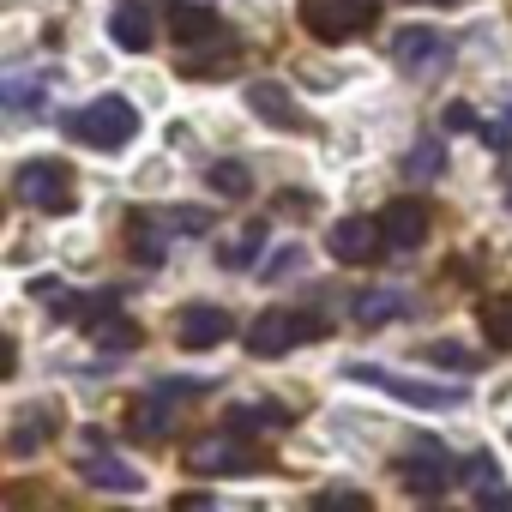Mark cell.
I'll return each instance as SVG.
<instances>
[{"label":"cell","instance_id":"9a60e30c","mask_svg":"<svg viewBox=\"0 0 512 512\" xmlns=\"http://www.w3.org/2000/svg\"><path fill=\"white\" fill-rule=\"evenodd\" d=\"M410 314V296L404 290H362L356 302H350V320L362 326V332H380V326H392V320H404Z\"/></svg>","mask_w":512,"mask_h":512},{"label":"cell","instance_id":"d6986e66","mask_svg":"<svg viewBox=\"0 0 512 512\" xmlns=\"http://www.w3.org/2000/svg\"><path fill=\"white\" fill-rule=\"evenodd\" d=\"M43 91H49V79H43V73H31V67H13V73H7V85H0L7 109H19V115H31V109L43 103Z\"/></svg>","mask_w":512,"mask_h":512},{"label":"cell","instance_id":"cb8c5ba5","mask_svg":"<svg viewBox=\"0 0 512 512\" xmlns=\"http://www.w3.org/2000/svg\"><path fill=\"white\" fill-rule=\"evenodd\" d=\"M241 434H260V428H290V410L284 404H235L229 410Z\"/></svg>","mask_w":512,"mask_h":512},{"label":"cell","instance_id":"4316f807","mask_svg":"<svg viewBox=\"0 0 512 512\" xmlns=\"http://www.w3.org/2000/svg\"><path fill=\"white\" fill-rule=\"evenodd\" d=\"M260 241H266V229H260V223H253V229H241V235L223 247V266H247L253 253H260Z\"/></svg>","mask_w":512,"mask_h":512},{"label":"cell","instance_id":"5bb4252c","mask_svg":"<svg viewBox=\"0 0 512 512\" xmlns=\"http://www.w3.org/2000/svg\"><path fill=\"white\" fill-rule=\"evenodd\" d=\"M79 476H85L91 488H109V494H139V488H145V476H139L133 464H121L115 452H97V446L79 458Z\"/></svg>","mask_w":512,"mask_h":512},{"label":"cell","instance_id":"83f0119b","mask_svg":"<svg viewBox=\"0 0 512 512\" xmlns=\"http://www.w3.org/2000/svg\"><path fill=\"white\" fill-rule=\"evenodd\" d=\"M296 272H302V247L290 241V247H278V253H272V266H266L260 278H266V284H284V278H296Z\"/></svg>","mask_w":512,"mask_h":512},{"label":"cell","instance_id":"44dd1931","mask_svg":"<svg viewBox=\"0 0 512 512\" xmlns=\"http://www.w3.org/2000/svg\"><path fill=\"white\" fill-rule=\"evenodd\" d=\"M211 193H223V199H247L253 193V169L247 163H235V157H223V163H211Z\"/></svg>","mask_w":512,"mask_h":512},{"label":"cell","instance_id":"5b68a950","mask_svg":"<svg viewBox=\"0 0 512 512\" xmlns=\"http://www.w3.org/2000/svg\"><path fill=\"white\" fill-rule=\"evenodd\" d=\"M374 25V0H302V31L320 43H356Z\"/></svg>","mask_w":512,"mask_h":512},{"label":"cell","instance_id":"7c38bea8","mask_svg":"<svg viewBox=\"0 0 512 512\" xmlns=\"http://www.w3.org/2000/svg\"><path fill=\"white\" fill-rule=\"evenodd\" d=\"M428 205L422 199H392L386 211H380V229H386V241L398 247V253H410V247H422L428 241Z\"/></svg>","mask_w":512,"mask_h":512},{"label":"cell","instance_id":"603a6c76","mask_svg":"<svg viewBox=\"0 0 512 512\" xmlns=\"http://www.w3.org/2000/svg\"><path fill=\"white\" fill-rule=\"evenodd\" d=\"M169 422H175V410H169V398H157V392H145V398H139V410H133V428H139L145 440H163V434H169Z\"/></svg>","mask_w":512,"mask_h":512},{"label":"cell","instance_id":"30bf717a","mask_svg":"<svg viewBox=\"0 0 512 512\" xmlns=\"http://www.w3.org/2000/svg\"><path fill=\"white\" fill-rule=\"evenodd\" d=\"M247 109L260 115L266 127H278V133H308L302 103H296L290 85H278V79H247Z\"/></svg>","mask_w":512,"mask_h":512},{"label":"cell","instance_id":"484cf974","mask_svg":"<svg viewBox=\"0 0 512 512\" xmlns=\"http://www.w3.org/2000/svg\"><path fill=\"white\" fill-rule=\"evenodd\" d=\"M458 482H470L476 494H488V500H506V488H500V476H494V458L488 452H476V458H464V476Z\"/></svg>","mask_w":512,"mask_h":512},{"label":"cell","instance_id":"e0dca14e","mask_svg":"<svg viewBox=\"0 0 512 512\" xmlns=\"http://www.w3.org/2000/svg\"><path fill=\"white\" fill-rule=\"evenodd\" d=\"M175 37H181V49H199V43H217L223 37V25H217V13L211 7H175Z\"/></svg>","mask_w":512,"mask_h":512},{"label":"cell","instance_id":"ba28073f","mask_svg":"<svg viewBox=\"0 0 512 512\" xmlns=\"http://www.w3.org/2000/svg\"><path fill=\"white\" fill-rule=\"evenodd\" d=\"M380 247H392L386 229H380V217H338L326 229V253H332L338 266H374Z\"/></svg>","mask_w":512,"mask_h":512},{"label":"cell","instance_id":"9c48e42d","mask_svg":"<svg viewBox=\"0 0 512 512\" xmlns=\"http://www.w3.org/2000/svg\"><path fill=\"white\" fill-rule=\"evenodd\" d=\"M187 464L199 476H241V470H253V452H247L241 428H229V434H199L187 446Z\"/></svg>","mask_w":512,"mask_h":512},{"label":"cell","instance_id":"d4e9b609","mask_svg":"<svg viewBox=\"0 0 512 512\" xmlns=\"http://www.w3.org/2000/svg\"><path fill=\"white\" fill-rule=\"evenodd\" d=\"M127 247H133V260L157 266V260H163V223H157V217H133V235H127Z\"/></svg>","mask_w":512,"mask_h":512},{"label":"cell","instance_id":"ac0fdd59","mask_svg":"<svg viewBox=\"0 0 512 512\" xmlns=\"http://www.w3.org/2000/svg\"><path fill=\"white\" fill-rule=\"evenodd\" d=\"M404 175H410V181H440V175H446V145H440L434 133H422V139L404 151Z\"/></svg>","mask_w":512,"mask_h":512},{"label":"cell","instance_id":"d6a6232c","mask_svg":"<svg viewBox=\"0 0 512 512\" xmlns=\"http://www.w3.org/2000/svg\"><path fill=\"white\" fill-rule=\"evenodd\" d=\"M506 205H512V193H506Z\"/></svg>","mask_w":512,"mask_h":512},{"label":"cell","instance_id":"ffe728a7","mask_svg":"<svg viewBox=\"0 0 512 512\" xmlns=\"http://www.w3.org/2000/svg\"><path fill=\"white\" fill-rule=\"evenodd\" d=\"M91 326V344L97 350H109V356H121V350H133L139 344V326L133 320H121V314H97V320H85Z\"/></svg>","mask_w":512,"mask_h":512},{"label":"cell","instance_id":"f1b7e54d","mask_svg":"<svg viewBox=\"0 0 512 512\" xmlns=\"http://www.w3.org/2000/svg\"><path fill=\"white\" fill-rule=\"evenodd\" d=\"M440 121H446V133H476V127H482L470 103H446V115H440Z\"/></svg>","mask_w":512,"mask_h":512},{"label":"cell","instance_id":"4dcf8cb0","mask_svg":"<svg viewBox=\"0 0 512 512\" xmlns=\"http://www.w3.org/2000/svg\"><path fill=\"white\" fill-rule=\"evenodd\" d=\"M428 362H452V368H470V350H464V344H434V350H428Z\"/></svg>","mask_w":512,"mask_h":512},{"label":"cell","instance_id":"52a82bcc","mask_svg":"<svg viewBox=\"0 0 512 512\" xmlns=\"http://www.w3.org/2000/svg\"><path fill=\"white\" fill-rule=\"evenodd\" d=\"M350 380H362V386H380L386 398H404V404H416V410H440V404H464V386H434V380H410V374H386V368H374V362H356V368H344Z\"/></svg>","mask_w":512,"mask_h":512},{"label":"cell","instance_id":"8fae6325","mask_svg":"<svg viewBox=\"0 0 512 512\" xmlns=\"http://www.w3.org/2000/svg\"><path fill=\"white\" fill-rule=\"evenodd\" d=\"M109 37H115V49H127V55H145V49L157 43V19H151L145 0H115V13H109Z\"/></svg>","mask_w":512,"mask_h":512},{"label":"cell","instance_id":"7a4b0ae2","mask_svg":"<svg viewBox=\"0 0 512 512\" xmlns=\"http://www.w3.org/2000/svg\"><path fill=\"white\" fill-rule=\"evenodd\" d=\"M13 193L31 205V211H73L79 205V187H73V169L61 163V157H37V163H25L19 175H13Z\"/></svg>","mask_w":512,"mask_h":512},{"label":"cell","instance_id":"2e32d148","mask_svg":"<svg viewBox=\"0 0 512 512\" xmlns=\"http://www.w3.org/2000/svg\"><path fill=\"white\" fill-rule=\"evenodd\" d=\"M55 434H61V410L55 404H25L19 410V428H13V452H37Z\"/></svg>","mask_w":512,"mask_h":512},{"label":"cell","instance_id":"3957f363","mask_svg":"<svg viewBox=\"0 0 512 512\" xmlns=\"http://www.w3.org/2000/svg\"><path fill=\"white\" fill-rule=\"evenodd\" d=\"M452 37L446 31H434V25H404L398 37H392V61H398V73L404 79H440L446 67H452Z\"/></svg>","mask_w":512,"mask_h":512},{"label":"cell","instance_id":"4fadbf2b","mask_svg":"<svg viewBox=\"0 0 512 512\" xmlns=\"http://www.w3.org/2000/svg\"><path fill=\"white\" fill-rule=\"evenodd\" d=\"M229 338V314L223 308H211V302H199V308H181V326H175V344L181 350H217Z\"/></svg>","mask_w":512,"mask_h":512},{"label":"cell","instance_id":"f546056e","mask_svg":"<svg viewBox=\"0 0 512 512\" xmlns=\"http://www.w3.org/2000/svg\"><path fill=\"white\" fill-rule=\"evenodd\" d=\"M151 392H157V398H169V404H181V398H199L205 386H199V380H157Z\"/></svg>","mask_w":512,"mask_h":512},{"label":"cell","instance_id":"277c9868","mask_svg":"<svg viewBox=\"0 0 512 512\" xmlns=\"http://www.w3.org/2000/svg\"><path fill=\"white\" fill-rule=\"evenodd\" d=\"M458 476H464V464H458L440 440H410V452L398 458V482H404L410 494H422V500L446 494Z\"/></svg>","mask_w":512,"mask_h":512},{"label":"cell","instance_id":"6da1fadb","mask_svg":"<svg viewBox=\"0 0 512 512\" xmlns=\"http://www.w3.org/2000/svg\"><path fill=\"white\" fill-rule=\"evenodd\" d=\"M133 133H139V115H133L127 97H97V103L67 115V139H79L91 151H121Z\"/></svg>","mask_w":512,"mask_h":512},{"label":"cell","instance_id":"1f68e13d","mask_svg":"<svg viewBox=\"0 0 512 512\" xmlns=\"http://www.w3.org/2000/svg\"><path fill=\"white\" fill-rule=\"evenodd\" d=\"M434 7H458V0H434Z\"/></svg>","mask_w":512,"mask_h":512},{"label":"cell","instance_id":"8992f818","mask_svg":"<svg viewBox=\"0 0 512 512\" xmlns=\"http://www.w3.org/2000/svg\"><path fill=\"white\" fill-rule=\"evenodd\" d=\"M308 338H320V320L314 314H290V308H266L260 320L247 326V350L253 356H290Z\"/></svg>","mask_w":512,"mask_h":512},{"label":"cell","instance_id":"7402d4cb","mask_svg":"<svg viewBox=\"0 0 512 512\" xmlns=\"http://www.w3.org/2000/svg\"><path fill=\"white\" fill-rule=\"evenodd\" d=\"M482 338L494 350H512V296H488L482 302Z\"/></svg>","mask_w":512,"mask_h":512}]
</instances>
